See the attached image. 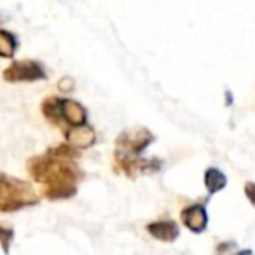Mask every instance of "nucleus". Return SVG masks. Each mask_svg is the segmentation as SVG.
Returning a JSON list of instances; mask_svg holds the SVG:
<instances>
[{"instance_id": "obj_8", "label": "nucleus", "mask_w": 255, "mask_h": 255, "mask_svg": "<svg viewBox=\"0 0 255 255\" xmlns=\"http://www.w3.org/2000/svg\"><path fill=\"white\" fill-rule=\"evenodd\" d=\"M147 233L156 240L166 241V243H171L180 236L178 224L173 222V220H157V222L147 224Z\"/></svg>"}, {"instance_id": "obj_13", "label": "nucleus", "mask_w": 255, "mask_h": 255, "mask_svg": "<svg viewBox=\"0 0 255 255\" xmlns=\"http://www.w3.org/2000/svg\"><path fill=\"white\" fill-rule=\"evenodd\" d=\"M58 89L61 93H72L75 89V84H74V79L72 77H61L58 81Z\"/></svg>"}, {"instance_id": "obj_1", "label": "nucleus", "mask_w": 255, "mask_h": 255, "mask_svg": "<svg viewBox=\"0 0 255 255\" xmlns=\"http://www.w3.org/2000/svg\"><path fill=\"white\" fill-rule=\"evenodd\" d=\"M77 157L75 149L65 143L32 157L26 168L30 177L42 185V194L47 199H67L77 194L79 182L84 178L82 170L75 163Z\"/></svg>"}, {"instance_id": "obj_6", "label": "nucleus", "mask_w": 255, "mask_h": 255, "mask_svg": "<svg viewBox=\"0 0 255 255\" xmlns=\"http://www.w3.org/2000/svg\"><path fill=\"white\" fill-rule=\"evenodd\" d=\"M60 114H61V119L70 124V128L86 126V121H88V112H86V109L81 103L72 98H61Z\"/></svg>"}, {"instance_id": "obj_9", "label": "nucleus", "mask_w": 255, "mask_h": 255, "mask_svg": "<svg viewBox=\"0 0 255 255\" xmlns=\"http://www.w3.org/2000/svg\"><path fill=\"white\" fill-rule=\"evenodd\" d=\"M205 185L208 194H215V192L222 191L227 185V177L219 168H208L205 171Z\"/></svg>"}, {"instance_id": "obj_12", "label": "nucleus", "mask_w": 255, "mask_h": 255, "mask_svg": "<svg viewBox=\"0 0 255 255\" xmlns=\"http://www.w3.org/2000/svg\"><path fill=\"white\" fill-rule=\"evenodd\" d=\"M12 240H14V231L9 229V227L0 226V245H2V250H4L5 255H9V248H11Z\"/></svg>"}, {"instance_id": "obj_5", "label": "nucleus", "mask_w": 255, "mask_h": 255, "mask_svg": "<svg viewBox=\"0 0 255 255\" xmlns=\"http://www.w3.org/2000/svg\"><path fill=\"white\" fill-rule=\"evenodd\" d=\"M180 217H182L184 226L196 234L203 233V231L206 229V226H208V213H206V208L203 205L185 206V208L182 210Z\"/></svg>"}, {"instance_id": "obj_2", "label": "nucleus", "mask_w": 255, "mask_h": 255, "mask_svg": "<svg viewBox=\"0 0 255 255\" xmlns=\"http://www.w3.org/2000/svg\"><path fill=\"white\" fill-rule=\"evenodd\" d=\"M154 142V135L147 128H135L123 131L116 140L114 163L126 177L135 178L140 173H152L161 168L159 159H143L142 152Z\"/></svg>"}, {"instance_id": "obj_3", "label": "nucleus", "mask_w": 255, "mask_h": 255, "mask_svg": "<svg viewBox=\"0 0 255 255\" xmlns=\"http://www.w3.org/2000/svg\"><path fill=\"white\" fill-rule=\"evenodd\" d=\"M40 201L39 194L32 184L19 178L0 173V212H18L21 208H28Z\"/></svg>"}, {"instance_id": "obj_10", "label": "nucleus", "mask_w": 255, "mask_h": 255, "mask_svg": "<svg viewBox=\"0 0 255 255\" xmlns=\"http://www.w3.org/2000/svg\"><path fill=\"white\" fill-rule=\"evenodd\" d=\"M60 102L61 98H54V96H49V98L44 100L42 103V114L51 124H56L60 126L61 123V114H60Z\"/></svg>"}, {"instance_id": "obj_4", "label": "nucleus", "mask_w": 255, "mask_h": 255, "mask_svg": "<svg viewBox=\"0 0 255 255\" xmlns=\"http://www.w3.org/2000/svg\"><path fill=\"white\" fill-rule=\"evenodd\" d=\"M47 79V74L40 63L33 60L12 61L4 70V81L7 82H33Z\"/></svg>"}, {"instance_id": "obj_11", "label": "nucleus", "mask_w": 255, "mask_h": 255, "mask_svg": "<svg viewBox=\"0 0 255 255\" xmlns=\"http://www.w3.org/2000/svg\"><path fill=\"white\" fill-rule=\"evenodd\" d=\"M18 49V39L7 30H0V58H12Z\"/></svg>"}, {"instance_id": "obj_7", "label": "nucleus", "mask_w": 255, "mask_h": 255, "mask_svg": "<svg viewBox=\"0 0 255 255\" xmlns=\"http://www.w3.org/2000/svg\"><path fill=\"white\" fill-rule=\"evenodd\" d=\"M65 138H67V143L72 149H89L96 142V131L88 124L79 128H68L65 131Z\"/></svg>"}, {"instance_id": "obj_14", "label": "nucleus", "mask_w": 255, "mask_h": 255, "mask_svg": "<svg viewBox=\"0 0 255 255\" xmlns=\"http://www.w3.org/2000/svg\"><path fill=\"white\" fill-rule=\"evenodd\" d=\"M245 194H247V198L250 199V203L255 206V184L254 182H248L247 185H245Z\"/></svg>"}]
</instances>
